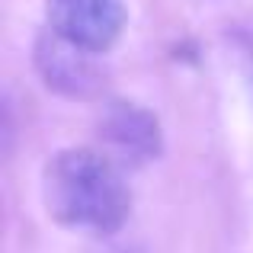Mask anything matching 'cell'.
<instances>
[{
  "label": "cell",
  "instance_id": "cell-2",
  "mask_svg": "<svg viewBox=\"0 0 253 253\" xmlns=\"http://www.w3.org/2000/svg\"><path fill=\"white\" fill-rule=\"evenodd\" d=\"M32 68L51 93L71 103H99L109 93V71L96 51L81 48L77 42L42 29L32 42Z\"/></svg>",
  "mask_w": 253,
  "mask_h": 253
},
{
  "label": "cell",
  "instance_id": "cell-4",
  "mask_svg": "<svg viewBox=\"0 0 253 253\" xmlns=\"http://www.w3.org/2000/svg\"><path fill=\"white\" fill-rule=\"evenodd\" d=\"M48 29L58 36L106 55L122 39L128 26V3L125 0H45Z\"/></svg>",
  "mask_w": 253,
  "mask_h": 253
},
{
  "label": "cell",
  "instance_id": "cell-1",
  "mask_svg": "<svg viewBox=\"0 0 253 253\" xmlns=\"http://www.w3.org/2000/svg\"><path fill=\"white\" fill-rule=\"evenodd\" d=\"M42 202L61 228L116 234L131 211V192L122 167L106 151L64 148L45 161Z\"/></svg>",
  "mask_w": 253,
  "mask_h": 253
},
{
  "label": "cell",
  "instance_id": "cell-3",
  "mask_svg": "<svg viewBox=\"0 0 253 253\" xmlns=\"http://www.w3.org/2000/svg\"><path fill=\"white\" fill-rule=\"evenodd\" d=\"M99 141L106 144V154L119 167H141L148 161H157L164 151L161 119L141 103L131 99H106L99 116Z\"/></svg>",
  "mask_w": 253,
  "mask_h": 253
}]
</instances>
